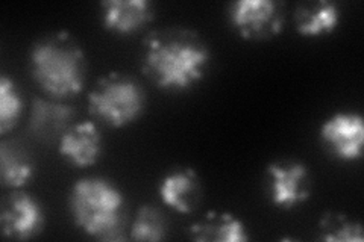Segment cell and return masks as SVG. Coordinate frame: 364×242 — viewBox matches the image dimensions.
<instances>
[{"instance_id":"cell-1","label":"cell","mask_w":364,"mask_h":242,"mask_svg":"<svg viewBox=\"0 0 364 242\" xmlns=\"http://www.w3.org/2000/svg\"><path fill=\"white\" fill-rule=\"evenodd\" d=\"M210 64V49L188 31L155 32L144 43L143 68L155 85L184 91L203 77Z\"/></svg>"},{"instance_id":"cell-2","label":"cell","mask_w":364,"mask_h":242,"mask_svg":"<svg viewBox=\"0 0 364 242\" xmlns=\"http://www.w3.org/2000/svg\"><path fill=\"white\" fill-rule=\"evenodd\" d=\"M68 206L75 224L99 241H120L124 227V197L104 177L79 179L72 187Z\"/></svg>"},{"instance_id":"cell-3","label":"cell","mask_w":364,"mask_h":242,"mask_svg":"<svg viewBox=\"0 0 364 242\" xmlns=\"http://www.w3.org/2000/svg\"><path fill=\"white\" fill-rule=\"evenodd\" d=\"M31 72L37 84L53 97L81 93L85 80V56L65 32L41 38L31 50Z\"/></svg>"},{"instance_id":"cell-4","label":"cell","mask_w":364,"mask_h":242,"mask_svg":"<svg viewBox=\"0 0 364 242\" xmlns=\"http://www.w3.org/2000/svg\"><path fill=\"white\" fill-rule=\"evenodd\" d=\"M146 94L135 79L109 73L102 77L88 96L90 114L111 128H123L140 117Z\"/></svg>"},{"instance_id":"cell-5","label":"cell","mask_w":364,"mask_h":242,"mask_svg":"<svg viewBox=\"0 0 364 242\" xmlns=\"http://www.w3.org/2000/svg\"><path fill=\"white\" fill-rule=\"evenodd\" d=\"M282 6L275 0H238L230 6L231 25L246 40L270 38L282 29Z\"/></svg>"},{"instance_id":"cell-6","label":"cell","mask_w":364,"mask_h":242,"mask_svg":"<svg viewBox=\"0 0 364 242\" xmlns=\"http://www.w3.org/2000/svg\"><path fill=\"white\" fill-rule=\"evenodd\" d=\"M269 197L281 209H291L310 197L309 168L298 160H278L267 167Z\"/></svg>"},{"instance_id":"cell-7","label":"cell","mask_w":364,"mask_h":242,"mask_svg":"<svg viewBox=\"0 0 364 242\" xmlns=\"http://www.w3.org/2000/svg\"><path fill=\"white\" fill-rule=\"evenodd\" d=\"M321 140L328 152L340 160H355L363 156L364 123L361 114L337 112L321 128Z\"/></svg>"},{"instance_id":"cell-8","label":"cell","mask_w":364,"mask_h":242,"mask_svg":"<svg viewBox=\"0 0 364 242\" xmlns=\"http://www.w3.org/2000/svg\"><path fill=\"white\" fill-rule=\"evenodd\" d=\"M2 233L11 239H31L44 227V212L40 202L28 192H13L2 207Z\"/></svg>"},{"instance_id":"cell-9","label":"cell","mask_w":364,"mask_h":242,"mask_svg":"<svg viewBox=\"0 0 364 242\" xmlns=\"http://www.w3.org/2000/svg\"><path fill=\"white\" fill-rule=\"evenodd\" d=\"M104 26L120 35L143 29L154 18L149 0H107L100 4Z\"/></svg>"},{"instance_id":"cell-10","label":"cell","mask_w":364,"mask_h":242,"mask_svg":"<svg viewBox=\"0 0 364 242\" xmlns=\"http://www.w3.org/2000/svg\"><path fill=\"white\" fill-rule=\"evenodd\" d=\"M60 153L76 167H90L102 153V135L95 123L73 124L60 138Z\"/></svg>"},{"instance_id":"cell-11","label":"cell","mask_w":364,"mask_h":242,"mask_svg":"<svg viewBox=\"0 0 364 242\" xmlns=\"http://www.w3.org/2000/svg\"><path fill=\"white\" fill-rule=\"evenodd\" d=\"M158 191L163 203L179 214L193 212L200 200V182L191 168L170 171L159 183Z\"/></svg>"},{"instance_id":"cell-12","label":"cell","mask_w":364,"mask_h":242,"mask_svg":"<svg viewBox=\"0 0 364 242\" xmlns=\"http://www.w3.org/2000/svg\"><path fill=\"white\" fill-rule=\"evenodd\" d=\"M75 119L73 108L37 99L33 101L31 115V129L44 140H52L56 136H63L72 128V120Z\"/></svg>"},{"instance_id":"cell-13","label":"cell","mask_w":364,"mask_h":242,"mask_svg":"<svg viewBox=\"0 0 364 242\" xmlns=\"http://www.w3.org/2000/svg\"><path fill=\"white\" fill-rule=\"evenodd\" d=\"M296 28L301 35L321 37L331 33L340 21L338 5L328 0L318 2H305L296 9Z\"/></svg>"},{"instance_id":"cell-14","label":"cell","mask_w":364,"mask_h":242,"mask_svg":"<svg viewBox=\"0 0 364 242\" xmlns=\"http://www.w3.org/2000/svg\"><path fill=\"white\" fill-rule=\"evenodd\" d=\"M190 235L200 242H245L249 239L245 223L240 218L226 212L208 214L200 223L191 226Z\"/></svg>"},{"instance_id":"cell-15","label":"cell","mask_w":364,"mask_h":242,"mask_svg":"<svg viewBox=\"0 0 364 242\" xmlns=\"http://www.w3.org/2000/svg\"><path fill=\"white\" fill-rule=\"evenodd\" d=\"M0 176L8 188H21L33 177V164L29 155L14 143L0 145Z\"/></svg>"},{"instance_id":"cell-16","label":"cell","mask_w":364,"mask_h":242,"mask_svg":"<svg viewBox=\"0 0 364 242\" xmlns=\"http://www.w3.org/2000/svg\"><path fill=\"white\" fill-rule=\"evenodd\" d=\"M167 226L163 214L152 206H141L131 227V238L135 241H163Z\"/></svg>"},{"instance_id":"cell-17","label":"cell","mask_w":364,"mask_h":242,"mask_svg":"<svg viewBox=\"0 0 364 242\" xmlns=\"http://www.w3.org/2000/svg\"><path fill=\"white\" fill-rule=\"evenodd\" d=\"M23 109V100L16 82L6 75L0 77V132L13 129Z\"/></svg>"},{"instance_id":"cell-18","label":"cell","mask_w":364,"mask_h":242,"mask_svg":"<svg viewBox=\"0 0 364 242\" xmlns=\"http://www.w3.org/2000/svg\"><path fill=\"white\" fill-rule=\"evenodd\" d=\"M322 239L329 242H361L363 227L360 223L349 220L348 216L340 214H328L322 218L321 224Z\"/></svg>"}]
</instances>
